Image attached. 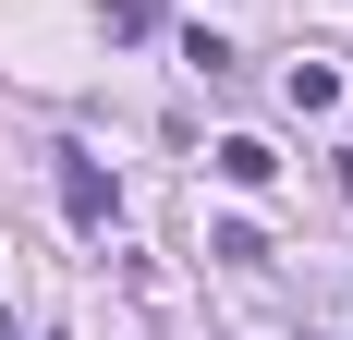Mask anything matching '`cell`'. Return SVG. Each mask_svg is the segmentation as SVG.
I'll use <instances>...</instances> for the list:
<instances>
[{
    "label": "cell",
    "instance_id": "obj_2",
    "mask_svg": "<svg viewBox=\"0 0 353 340\" xmlns=\"http://www.w3.org/2000/svg\"><path fill=\"white\" fill-rule=\"evenodd\" d=\"M208 255H219V268H268V231H256V219H219Z\"/></svg>",
    "mask_w": 353,
    "mask_h": 340
},
{
    "label": "cell",
    "instance_id": "obj_4",
    "mask_svg": "<svg viewBox=\"0 0 353 340\" xmlns=\"http://www.w3.org/2000/svg\"><path fill=\"white\" fill-rule=\"evenodd\" d=\"M110 36H159V0H110Z\"/></svg>",
    "mask_w": 353,
    "mask_h": 340
},
{
    "label": "cell",
    "instance_id": "obj_5",
    "mask_svg": "<svg viewBox=\"0 0 353 340\" xmlns=\"http://www.w3.org/2000/svg\"><path fill=\"white\" fill-rule=\"evenodd\" d=\"M341 195H353V146H341Z\"/></svg>",
    "mask_w": 353,
    "mask_h": 340
},
{
    "label": "cell",
    "instance_id": "obj_3",
    "mask_svg": "<svg viewBox=\"0 0 353 340\" xmlns=\"http://www.w3.org/2000/svg\"><path fill=\"white\" fill-rule=\"evenodd\" d=\"M268 170H281V158H268V146H256V134H219V182H244V195H256Z\"/></svg>",
    "mask_w": 353,
    "mask_h": 340
},
{
    "label": "cell",
    "instance_id": "obj_1",
    "mask_svg": "<svg viewBox=\"0 0 353 340\" xmlns=\"http://www.w3.org/2000/svg\"><path fill=\"white\" fill-rule=\"evenodd\" d=\"M49 182H61V219H73V231H110V219H122V182H110L85 146H49Z\"/></svg>",
    "mask_w": 353,
    "mask_h": 340
}]
</instances>
